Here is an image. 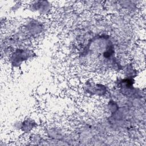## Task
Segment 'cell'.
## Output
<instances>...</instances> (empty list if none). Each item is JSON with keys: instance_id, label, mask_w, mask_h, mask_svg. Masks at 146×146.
<instances>
[{"instance_id": "1", "label": "cell", "mask_w": 146, "mask_h": 146, "mask_svg": "<svg viewBox=\"0 0 146 146\" xmlns=\"http://www.w3.org/2000/svg\"><path fill=\"white\" fill-rule=\"evenodd\" d=\"M31 9L39 11L40 14H46L51 8V3L48 1H34L32 2Z\"/></svg>"}]
</instances>
